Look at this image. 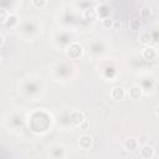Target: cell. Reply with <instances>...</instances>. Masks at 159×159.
Instances as JSON below:
<instances>
[{"mask_svg": "<svg viewBox=\"0 0 159 159\" xmlns=\"http://www.w3.org/2000/svg\"><path fill=\"white\" fill-rule=\"evenodd\" d=\"M4 43H5V37L4 35H0V46L4 47Z\"/></svg>", "mask_w": 159, "mask_h": 159, "instance_id": "obj_21", "label": "cell"}, {"mask_svg": "<svg viewBox=\"0 0 159 159\" xmlns=\"http://www.w3.org/2000/svg\"><path fill=\"white\" fill-rule=\"evenodd\" d=\"M128 27H129V30H132V31H138V30H140V27H142V21H140L139 19H137V17H133V19L129 20Z\"/></svg>", "mask_w": 159, "mask_h": 159, "instance_id": "obj_11", "label": "cell"}, {"mask_svg": "<svg viewBox=\"0 0 159 159\" xmlns=\"http://www.w3.org/2000/svg\"><path fill=\"white\" fill-rule=\"evenodd\" d=\"M84 120H86L84 114H83L81 111H72V112L70 113V122H71L72 125L80 127Z\"/></svg>", "mask_w": 159, "mask_h": 159, "instance_id": "obj_2", "label": "cell"}, {"mask_svg": "<svg viewBox=\"0 0 159 159\" xmlns=\"http://www.w3.org/2000/svg\"><path fill=\"white\" fill-rule=\"evenodd\" d=\"M17 24H19V17L15 14H10L7 20H6V22H5V25L9 26V27H15Z\"/></svg>", "mask_w": 159, "mask_h": 159, "instance_id": "obj_13", "label": "cell"}, {"mask_svg": "<svg viewBox=\"0 0 159 159\" xmlns=\"http://www.w3.org/2000/svg\"><path fill=\"white\" fill-rule=\"evenodd\" d=\"M93 145V139L91 135L88 134H82L80 138H78V147L83 150H87V149H91Z\"/></svg>", "mask_w": 159, "mask_h": 159, "instance_id": "obj_3", "label": "cell"}, {"mask_svg": "<svg viewBox=\"0 0 159 159\" xmlns=\"http://www.w3.org/2000/svg\"><path fill=\"white\" fill-rule=\"evenodd\" d=\"M9 12L5 10V9H1L0 10V22L1 24H5L6 22V20H7V17H9Z\"/></svg>", "mask_w": 159, "mask_h": 159, "instance_id": "obj_18", "label": "cell"}, {"mask_svg": "<svg viewBox=\"0 0 159 159\" xmlns=\"http://www.w3.org/2000/svg\"><path fill=\"white\" fill-rule=\"evenodd\" d=\"M87 127H88V120L86 119V120H84V122H83V123L80 125V128H82V129H86Z\"/></svg>", "mask_w": 159, "mask_h": 159, "instance_id": "obj_20", "label": "cell"}, {"mask_svg": "<svg viewBox=\"0 0 159 159\" xmlns=\"http://www.w3.org/2000/svg\"><path fill=\"white\" fill-rule=\"evenodd\" d=\"M140 157L143 159H152L154 157V148L150 144H144L140 148Z\"/></svg>", "mask_w": 159, "mask_h": 159, "instance_id": "obj_7", "label": "cell"}, {"mask_svg": "<svg viewBox=\"0 0 159 159\" xmlns=\"http://www.w3.org/2000/svg\"><path fill=\"white\" fill-rule=\"evenodd\" d=\"M120 26H122V22H120V21H114L113 29H116V30H119V29H120Z\"/></svg>", "mask_w": 159, "mask_h": 159, "instance_id": "obj_19", "label": "cell"}, {"mask_svg": "<svg viewBox=\"0 0 159 159\" xmlns=\"http://www.w3.org/2000/svg\"><path fill=\"white\" fill-rule=\"evenodd\" d=\"M66 53H67V56H68L70 58L76 60V58H78V57L82 56V53H83V47H82L80 43L73 42V43H71V45L67 47Z\"/></svg>", "mask_w": 159, "mask_h": 159, "instance_id": "obj_1", "label": "cell"}, {"mask_svg": "<svg viewBox=\"0 0 159 159\" xmlns=\"http://www.w3.org/2000/svg\"><path fill=\"white\" fill-rule=\"evenodd\" d=\"M111 12H112V9H111V6L107 5V4H101V5L97 7V15H98L99 17L107 19V17H109Z\"/></svg>", "mask_w": 159, "mask_h": 159, "instance_id": "obj_8", "label": "cell"}, {"mask_svg": "<svg viewBox=\"0 0 159 159\" xmlns=\"http://www.w3.org/2000/svg\"><path fill=\"white\" fill-rule=\"evenodd\" d=\"M142 56H143V58L147 60V61H153V60H155V57H157V50H155V47H153V46H147V47L143 50Z\"/></svg>", "mask_w": 159, "mask_h": 159, "instance_id": "obj_5", "label": "cell"}, {"mask_svg": "<svg viewBox=\"0 0 159 159\" xmlns=\"http://www.w3.org/2000/svg\"><path fill=\"white\" fill-rule=\"evenodd\" d=\"M31 5L32 7H36V9H42L47 5V1L46 0H32L31 1Z\"/></svg>", "mask_w": 159, "mask_h": 159, "instance_id": "obj_15", "label": "cell"}, {"mask_svg": "<svg viewBox=\"0 0 159 159\" xmlns=\"http://www.w3.org/2000/svg\"><path fill=\"white\" fill-rule=\"evenodd\" d=\"M150 15H152V10H150L148 6H144V7L140 10V16H142V19L147 20V19L150 17Z\"/></svg>", "mask_w": 159, "mask_h": 159, "instance_id": "obj_17", "label": "cell"}, {"mask_svg": "<svg viewBox=\"0 0 159 159\" xmlns=\"http://www.w3.org/2000/svg\"><path fill=\"white\" fill-rule=\"evenodd\" d=\"M124 149H125L127 152H130V153L135 152V150L138 149V140L134 139V138H128V139H125V142H124Z\"/></svg>", "mask_w": 159, "mask_h": 159, "instance_id": "obj_9", "label": "cell"}, {"mask_svg": "<svg viewBox=\"0 0 159 159\" xmlns=\"http://www.w3.org/2000/svg\"><path fill=\"white\" fill-rule=\"evenodd\" d=\"M128 96L130 99H140L143 96V88L140 86H132L128 91Z\"/></svg>", "mask_w": 159, "mask_h": 159, "instance_id": "obj_6", "label": "cell"}, {"mask_svg": "<svg viewBox=\"0 0 159 159\" xmlns=\"http://www.w3.org/2000/svg\"><path fill=\"white\" fill-rule=\"evenodd\" d=\"M97 10L94 9V7H87V9H84V11H83V17H84V20H87V21H94L96 19H97Z\"/></svg>", "mask_w": 159, "mask_h": 159, "instance_id": "obj_10", "label": "cell"}, {"mask_svg": "<svg viewBox=\"0 0 159 159\" xmlns=\"http://www.w3.org/2000/svg\"><path fill=\"white\" fill-rule=\"evenodd\" d=\"M113 25H114V20L111 19V17H107V19L102 20V26L104 29H113Z\"/></svg>", "mask_w": 159, "mask_h": 159, "instance_id": "obj_16", "label": "cell"}, {"mask_svg": "<svg viewBox=\"0 0 159 159\" xmlns=\"http://www.w3.org/2000/svg\"><path fill=\"white\" fill-rule=\"evenodd\" d=\"M111 97H112V99H114V101H122V99H124V97H125V91H124V88L120 87V86H116V87L112 88V91H111Z\"/></svg>", "mask_w": 159, "mask_h": 159, "instance_id": "obj_4", "label": "cell"}, {"mask_svg": "<svg viewBox=\"0 0 159 159\" xmlns=\"http://www.w3.org/2000/svg\"><path fill=\"white\" fill-rule=\"evenodd\" d=\"M150 41H152V36L149 35V32H143V34H140V36H139V42H140L142 45L149 46Z\"/></svg>", "mask_w": 159, "mask_h": 159, "instance_id": "obj_14", "label": "cell"}, {"mask_svg": "<svg viewBox=\"0 0 159 159\" xmlns=\"http://www.w3.org/2000/svg\"><path fill=\"white\" fill-rule=\"evenodd\" d=\"M51 154H52L53 158H56V159H61V158L65 157V149H63V147L57 145V147H55V148L51 150Z\"/></svg>", "mask_w": 159, "mask_h": 159, "instance_id": "obj_12", "label": "cell"}, {"mask_svg": "<svg viewBox=\"0 0 159 159\" xmlns=\"http://www.w3.org/2000/svg\"><path fill=\"white\" fill-rule=\"evenodd\" d=\"M155 116L159 118V106H157V108H155Z\"/></svg>", "mask_w": 159, "mask_h": 159, "instance_id": "obj_22", "label": "cell"}]
</instances>
